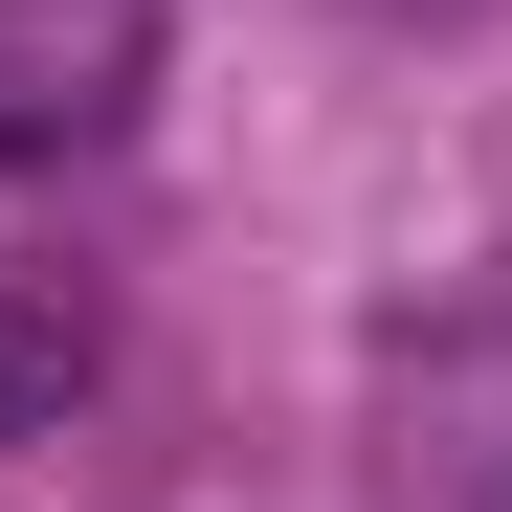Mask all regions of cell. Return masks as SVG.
<instances>
[{
	"instance_id": "cell-3",
	"label": "cell",
	"mask_w": 512,
	"mask_h": 512,
	"mask_svg": "<svg viewBox=\"0 0 512 512\" xmlns=\"http://www.w3.org/2000/svg\"><path fill=\"white\" fill-rule=\"evenodd\" d=\"M423 23H446V0H423Z\"/></svg>"
},
{
	"instance_id": "cell-1",
	"label": "cell",
	"mask_w": 512,
	"mask_h": 512,
	"mask_svg": "<svg viewBox=\"0 0 512 512\" xmlns=\"http://www.w3.org/2000/svg\"><path fill=\"white\" fill-rule=\"evenodd\" d=\"M156 90V0H0V156H90Z\"/></svg>"
},
{
	"instance_id": "cell-2",
	"label": "cell",
	"mask_w": 512,
	"mask_h": 512,
	"mask_svg": "<svg viewBox=\"0 0 512 512\" xmlns=\"http://www.w3.org/2000/svg\"><path fill=\"white\" fill-rule=\"evenodd\" d=\"M67 379H90V290H45V268H0V423H45Z\"/></svg>"
}]
</instances>
